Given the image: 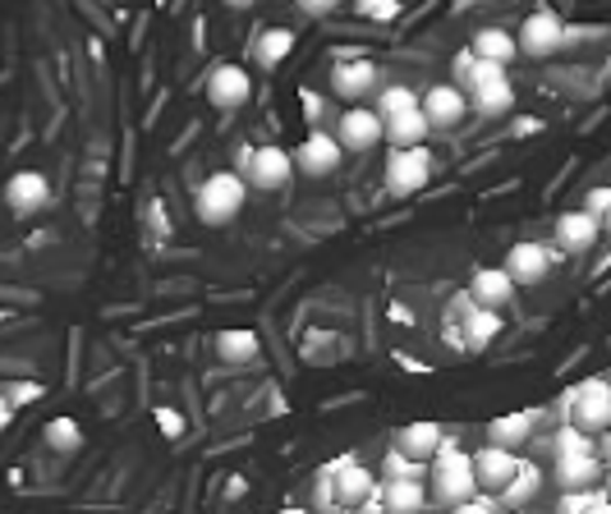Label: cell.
I'll return each mask as SVG.
<instances>
[{"mask_svg": "<svg viewBox=\"0 0 611 514\" xmlns=\"http://www.w3.org/2000/svg\"><path fill=\"white\" fill-rule=\"evenodd\" d=\"M42 436H46V446L56 450V455H74V450L84 446V427L74 423V418H51Z\"/></svg>", "mask_w": 611, "mask_h": 514, "instance_id": "cell-31", "label": "cell"}, {"mask_svg": "<svg viewBox=\"0 0 611 514\" xmlns=\"http://www.w3.org/2000/svg\"><path fill=\"white\" fill-rule=\"evenodd\" d=\"M538 492H543V469L533 465V459H520V473H515L511 487L501 492V505H529Z\"/></svg>", "mask_w": 611, "mask_h": 514, "instance_id": "cell-29", "label": "cell"}, {"mask_svg": "<svg viewBox=\"0 0 611 514\" xmlns=\"http://www.w3.org/2000/svg\"><path fill=\"white\" fill-rule=\"evenodd\" d=\"M520 473V455L515 450H501V446H478L474 450V478H478V492L482 496H497L511 487V478Z\"/></svg>", "mask_w": 611, "mask_h": 514, "instance_id": "cell-8", "label": "cell"}, {"mask_svg": "<svg viewBox=\"0 0 611 514\" xmlns=\"http://www.w3.org/2000/svg\"><path fill=\"white\" fill-rule=\"evenodd\" d=\"M469 107H474L478 115H488V120L506 115V111L515 107V83H511V74H501V79L478 83V88L469 92Z\"/></svg>", "mask_w": 611, "mask_h": 514, "instance_id": "cell-22", "label": "cell"}, {"mask_svg": "<svg viewBox=\"0 0 611 514\" xmlns=\"http://www.w3.org/2000/svg\"><path fill=\"white\" fill-rule=\"evenodd\" d=\"M469 299L474 308H488V313H501V308L515 303V280L506 267H478L469 276Z\"/></svg>", "mask_w": 611, "mask_h": 514, "instance_id": "cell-15", "label": "cell"}, {"mask_svg": "<svg viewBox=\"0 0 611 514\" xmlns=\"http://www.w3.org/2000/svg\"><path fill=\"white\" fill-rule=\"evenodd\" d=\"M584 212L602 221V216L611 212V185H593L589 193H584Z\"/></svg>", "mask_w": 611, "mask_h": 514, "instance_id": "cell-36", "label": "cell"}, {"mask_svg": "<svg viewBox=\"0 0 611 514\" xmlns=\"http://www.w3.org/2000/svg\"><path fill=\"white\" fill-rule=\"evenodd\" d=\"M515 42H520V56L547 60V56H556V51L566 46V19L556 14V10H533V14L520 23Z\"/></svg>", "mask_w": 611, "mask_h": 514, "instance_id": "cell-5", "label": "cell"}, {"mask_svg": "<svg viewBox=\"0 0 611 514\" xmlns=\"http://www.w3.org/2000/svg\"><path fill=\"white\" fill-rule=\"evenodd\" d=\"M295 5H299V14H309V19H326L341 0H295Z\"/></svg>", "mask_w": 611, "mask_h": 514, "instance_id": "cell-39", "label": "cell"}, {"mask_svg": "<svg viewBox=\"0 0 611 514\" xmlns=\"http://www.w3.org/2000/svg\"><path fill=\"white\" fill-rule=\"evenodd\" d=\"M391 478H427V465H414V459H404L400 450H387V459H381V482Z\"/></svg>", "mask_w": 611, "mask_h": 514, "instance_id": "cell-33", "label": "cell"}, {"mask_svg": "<svg viewBox=\"0 0 611 514\" xmlns=\"http://www.w3.org/2000/svg\"><path fill=\"white\" fill-rule=\"evenodd\" d=\"M381 505H387V514H423L432 505L427 478H391V482H381Z\"/></svg>", "mask_w": 611, "mask_h": 514, "instance_id": "cell-20", "label": "cell"}, {"mask_svg": "<svg viewBox=\"0 0 611 514\" xmlns=\"http://www.w3.org/2000/svg\"><path fill=\"white\" fill-rule=\"evenodd\" d=\"M331 469H336V505H341V510H364L368 501L381 496V482H377L354 455L331 459Z\"/></svg>", "mask_w": 611, "mask_h": 514, "instance_id": "cell-7", "label": "cell"}, {"mask_svg": "<svg viewBox=\"0 0 611 514\" xmlns=\"http://www.w3.org/2000/svg\"><path fill=\"white\" fill-rule=\"evenodd\" d=\"M290 170H295V157L286 147H258L248 157V166H244V179H248V189L271 193V189L290 185Z\"/></svg>", "mask_w": 611, "mask_h": 514, "instance_id": "cell-12", "label": "cell"}, {"mask_svg": "<svg viewBox=\"0 0 611 514\" xmlns=\"http://www.w3.org/2000/svg\"><path fill=\"white\" fill-rule=\"evenodd\" d=\"M281 514H313V510H299V505H290V510H281Z\"/></svg>", "mask_w": 611, "mask_h": 514, "instance_id": "cell-46", "label": "cell"}, {"mask_svg": "<svg viewBox=\"0 0 611 514\" xmlns=\"http://www.w3.org/2000/svg\"><path fill=\"white\" fill-rule=\"evenodd\" d=\"M336 138L345 152H373L387 143V120H381L373 107H354L336 120Z\"/></svg>", "mask_w": 611, "mask_h": 514, "instance_id": "cell-10", "label": "cell"}, {"mask_svg": "<svg viewBox=\"0 0 611 514\" xmlns=\"http://www.w3.org/2000/svg\"><path fill=\"white\" fill-rule=\"evenodd\" d=\"M244 198H248V179L240 170H216L198 185L193 193V212L202 225H231L240 212H244Z\"/></svg>", "mask_w": 611, "mask_h": 514, "instance_id": "cell-2", "label": "cell"}, {"mask_svg": "<svg viewBox=\"0 0 611 514\" xmlns=\"http://www.w3.org/2000/svg\"><path fill=\"white\" fill-rule=\"evenodd\" d=\"M432 185V152L427 147H404L387 157V193L391 198H414Z\"/></svg>", "mask_w": 611, "mask_h": 514, "instance_id": "cell-4", "label": "cell"}, {"mask_svg": "<svg viewBox=\"0 0 611 514\" xmlns=\"http://www.w3.org/2000/svg\"><path fill=\"white\" fill-rule=\"evenodd\" d=\"M253 97V74L244 65H216L208 74V101L216 111H235Z\"/></svg>", "mask_w": 611, "mask_h": 514, "instance_id": "cell-14", "label": "cell"}, {"mask_svg": "<svg viewBox=\"0 0 611 514\" xmlns=\"http://www.w3.org/2000/svg\"><path fill=\"white\" fill-rule=\"evenodd\" d=\"M427 134H432V124H427L423 107H419V111H410V115H400V120H387V143H391V152L423 147V138H427Z\"/></svg>", "mask_w": 611, "mask_h": 514, "instance_id": "cell-26", "label": "cell"}, {"mask_svg": "<svg viewBox=\"0 0 611 514\" xmlns=\"http://www.w3.org/2000/svg\"><path fill=\"white\" fill-rule=\"evenodd\" d=\"M216 354H221V364H231V368L253 364V358H258V331H244V326L221 331V336H216Z\"/></svg>", "mask_w": 611, "mask_h": 514, "instance_id": "cell-23", "label": "cell"}, {"mask_svg": "<svg viewBox=\"0 0 611 514\" xmlns=\"http://www.w3.org/2000/svg\"><path fill=\"white\" fill-rule=\"evenodd\" d=\"M377 74L381 69L373 60H341V65H331V92L341 101H364L377 88Z\"/></svg>", "mask_w": 611, "mask_h": 514, "instance_id": "cell-18", "label": "cell"}, {"mask_svg": "<svg viewBox=\"0 0 611 514\" xmlns=\"http://www.w3.org/2000/svg\"><path fill=\"white\" fill-rule=\"evenodd\" d=\"M354 10H359V19H373V23H391V19H400L404 0H354Z\"/></svg>", "mask_w": 611, "mask_h": 514, "instance_id": "cell-34", "label": "cell"}, {"mask_svg": "<svg viewBox=\"0 0 611 514\" xmlns=\"http://www.w3.org/2000/svg\"><path fill=\"white\" fill-rule=\"evenodd\" d=\"M427 496H432V505H442V510H455V505H465V501L478 496L474 455L455 446V436H446V446L427 465Z\"/></svg>", "mask_w": 611, "mask_h": 514, "instance_id": "cell-1", "label": "cell"}, {"mask_svg": "<svg viewBox=\"0 0 611 514\" xmlns=\"http://www.w3.org/2000/svg\"><path fill=\"white\" fill-rule=\"evenodd\" d=\"M290 51H295V33L290 29H263L258 37H253V60H258L263 69L286 65Z\"/></svg>", "mask_w": 611, "mask_h": 514, "instance_id": "cell-25", "label": "cell"}, {"mask_svg": "<svg viewBox=\"0 0 611 514\" xmlns=\"http://www.w3.org/2000/svg\"><path fill=\"white\" fill-rule=\"evenodd\" d=\"M162 427H166V432H180V418L166 414V409H162Z\"/></svg>", "mask_w": 611, "mask_h": 514, "instance_id": "cell-43", "label": "cell"}, {"mask_svg": "<svg viewBox=\"0 0 611 514\" xmlns=\"http://www.w3.org/2000/svg\"><path fill=\"white\" fill-rule=\"evenodd\" d=\"M533 423L538 414L533 409H515V414H501L488 423V446H501V450H520L533 442Z\"/></svg>", "mask_w": 611, "mask_h": 514, "instance_id": "cell-21", "label": "cell"}, {"mask_svg": "<svg viewBox=\"0 0 611 514\" xmlns=\"http://www.w3.org/2000/svg\"><path fill=\"white\" fill-rule=\"evenodd\" d=\"M602 459L598 455H566V459H552V482L562 492H593L602 482Z\"/></svg>", "mask_w": 611, "mask_h": 514, "instance_id": "cell-16", "label": "cell"}, {"mask_svg": "<svg viewBox=\"0 0 611 514\" xmlns=\"http://www.w3.org/2000/svg\"><path fill=\"white\" fill-rule=\"evenodd\" d=\"M5 202H10V212H19V216H37L46 202H51L46 175H42V170H19V175H10Z\"/></svg>", "mask_w": 611, "mask_h": 514, "instance_id": "cell-17", "label": "cell"}, {"mask_svg": "<svg viewBox=\"0 0 611 514\" xmlns=\"http://www.w3.org/2000/svg\"><path fill=\"white\" fill-rule=\"evenodd\" d=\"M221 5H225V10H253L258 0H221Z\"/></svg>", "mask_w": 611, "mask_h": 514, "instance_id": "cell-42", "label": "cell"}, {"mask_svg": "<svg viewBox=\"0 0 611 514\" xmlns=\"http://www.w3.org/2000/svg\"><path fill=\"white\" fill-rule=\"evenodd\" d=\"M562 262V257H556V248L552 244H533V239H520L511 253H506V271H511V280L515 286H543L547 280V271Z\"/></svg>", "mask_w": 611, "mask_h": 514, "instance_id": "cell-9", "label": "cell"}, {"mask_svg": "<svg viewBox=\"0 0 611 514\" xmlns=\"http://www.w3.org/2000/svg\"><path fill=\"white\" fill-rule=\"evenodd\" d=\"M419 107H423V97H419L410 83H391V88H381L377 101H373V111H377L381 120H400V115H410V111H419Z\"/></svg>", "mask_w": 611, "mask_h": 514, "instance_id": "cell-28", "label": "cell"}, {"mask_svg": "<svg viewBox=\"0 0 611 514\" xmlns=\"http://www.w3.org/2000/svg\"><path fill=\"white\" fill-rule=\"evenodd\" d=\"M598 239H602V221L589 216L584 208L556 216V248H566V253H589Z\"/></svg>", "mask_w": 611, "mask_h": 514, "instance_id": "cell-19", "label": "cell"}, {"mask_svg": "<svg viewBox=\"0 0 611 514\" xmlns=\"http://www.w3.org/2000/svg\"><path fill=\"white\" fill-rule=\"evenodd\" d=\"M313 514H341L336 505V469L322 465L318 478H313Z\"/></svg>", "mask_w": 611, "mask_h": 514, "instance_id": "cell-32", "label": "cell"}, {"mask_svg": "<svg viewBox=\"0 0 611 514\" xmlns=\"http://www.w3.org/2000/svg\"><path fill=\"white\" fill-rule=\"evenodd\" d=\"M5 400H10L14 409H23V404L42 400V381H19V386H10V391H5Z\"/></svg>", "mask_w": 611, "mask_h": 514, "instance_id": "cell-37", "label": "cell"}, {"mask_svg": "<svg viewBox=\"0 0 611 514\" xmlns=\"http://www.w3.org/2000/svg\"><path fill=\"white\" fill-rule=\"evenodd\" d=\"M474 69H478V56H474V46L455 51V60H451V83L469 92V83H474Z\"/></svg>", "mask_w": 611, "mask_h": 514, "instance_id": "cell-35", "label": "cell"}, {"mask_svg": "<svg viewBox=\"0 0 611 514\" xmlns=\"http://www.w3.org/2000/svg\"><path fill=\"white\" fill-rule=\"evenodd\" d=\"M562 409H566V423L589 432V436H602L611 427V381L607 377H589L570 386L562 395Z\"/></svg>", "mask_w": 611, "mask_h": 514, "instance_id": "cell-3", "label": "cell"}, {"mask_svg": "<svg viewBox=\"0 0 611 514\" xmlns=\"http://www.w3.org/2000/svg\"><path fill=\"white\" fill-rule=\"evenodd\" d=\"M598 459H602V465L611 469V427H607V432L598 436Z\"/></svg>", "mask_w": 611, "mask_h": 514, "instance_id": "cell-40", "label": "cell"}, {"mask_svg": "<svg viewBox=\"0 0 611 514\" xmlns=\"http://www.w3.org/2000/svg\"><path fill=\"white\" fill-rule=\"evenodd\" d=\"M341 161H345V147L336 134H326V128H313V134L295 147V166L303 175H336Z\"/></svg>", "mask_w": 611, "mask_h": 514, "instance_id": "cell-11", "label": "cell"}, {"mask_svg": "<svg viewBox=\"0 0 611 514\" xmlns=\"http://www.w3.org/2000/svg\"><path fill=\"white\" fill-rule=\"evenodd\" d=\"M460 331H465V349H488L501 331H506V322H501V313H488V308H474V313L460 322Z\"/></svg>", "mask_w": 611, "mask_h": 514, "instance_id": "cell-27", "label": "cell"}, {"mask_svg": "<svg viewBox=\"0 0 611 514\" xmlns=\"http://www.w3.org/2000/svg\"><path fill=\"white\" fill-rule=\"evenodd\" d=\"M469 46H474V56H478V60H492V65H511V60H515V51H520L515 33H506V29H478Z\"/></svg>", "mask_w": 611, "mask_h": 514, "instance_id": "cell-24", "label": "cell"}, {"mask_svg": "<svg viewBox=\"0 0 611 514\" xmlns=\"http://www.w3.org/2000/svg\"><path fill=\"white\" fill-rule=\"evenodd\" d=\"M497 510H501V501H497V496H482V492H478L474 501H465V505H455L451 514H497Z\"/></svg>", "mask_w": 611, "mask_h": 514, "instance_id": "cell-38", "label": "cell"}, {"mask_svg": "<svg viewBox=\"0 0 611 514\" xmlns=\"http://www.w3.org/2000/svg\"><path fill=\"white\" fill-rule=\"evenodd\" d=\"M602 496H607V501H611V469H607V473H602Z\"/></svg>", "mask_w": 611, "mask_h": 514, "instance_id": "cell-44", "label": "cell"}, {"mask_svg": "<svg viewBox=\"0 0 611 514\" xmlns=\"http://www.w3.org/2000/svg\"><path fill=\"white\" fill-rule=\"evenodd\" d=\"M469 92L455 88V83H432L423 92V115L432 124V134H451V128H460L465 115H469Z\"/></svg>", "mask_w": 611, "mask_h": 514, "instance_id": "cell-6", "label": "cell"}, {"mask_svg": "<svg viewBox=\"0 0 611 514\" xmlns=\"http://www.w3.org/2000/svg\"><path fill=\"white\" fill-rule=\"evenodd\" d=\"M602 235H611V212H607V216H602Z\"/></svg>", "mask_w": 611, "mask_h": 514, "instance_id": "cell-45", "label": "cell"}, {"mask_svg": "<svg viewBox=\"0 0 611 514\" xmlns=\"http://www.w3.org/2000/svg\"><path fill=\"white\" fill-rule=\"evenodd\" d=\"M10 423H14V404H10L5 395H0V432H5Z\"/></svg>", "mask_w": 611, "mask_h": 514, "instance_id": "cell-41", "label": "cell"}, {"mask_svg": "<svg viewBox=\"0 0 611 514\" xmlns=\"http://www.w3.org/2000/svg\"><path fill=\"white\" fill-rule=\"evenodd\" d=\"M566 455H598V436L562 423V427L552 432V459H566Z\"/></svg>", "mask_w": 611, "mask_h": 514, "instance_id": "cell-30", "label": "cell"}, {"mask_svg": "<svg viewBox=\"0 0 611 514\" xmlns=\"http://www.w3.org/2000/svg\"><path fill=\"white\" fill-rule=\"evenodd\" d=\"M446 446V432H442V423H432V418H419V423H404L400 432H396V446L391 450H400L404 459H414V465H432L437 459V450Z\"/></svg>", "mask_w": 611, "mask_h": 514, "instance_id": "cell-13", "label": "cell"}]
</instances>
